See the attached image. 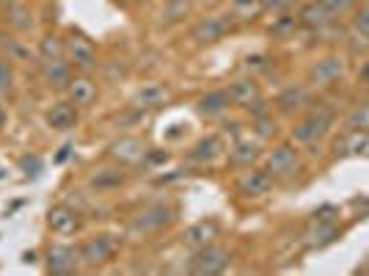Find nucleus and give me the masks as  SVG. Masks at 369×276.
I'll return each mask as SVG.
<instances>
[{"mask_svg":"<svg viewBox=\"0 0 369 276\" xmlns=\"http://www.w3.org/2000/svg\"><path fill=\"white\" fill-rule=\"evenodd\" d=\"M334 122H337L334 111L325 108V105H317L314 111H309V113L292 127V141L306 144V147H314V144H320V141L334 130Z\"/></svg>","mask_w":369,"mask_h":276,"instance_id":"f257e3e1","label":"nucleus"},{"mask_svg":"<svg viewBox=\"0 0 369 276\" xmlns=\"http://www.w3.org/2000/svg\"><path fill=\"white\" fill-rule=\"evenodd\" d=\"M229 266H231V255L223 246L209 243V246H204V249L196 252V257L187 263V271L198 276H215V274H223Z\"/></svg>","mask_w":369,"mask_h":276,"instance_id":"f03ea898","label":"nucleus"},{"mask_svg":"<svg viewBox=\"0 0 369 276\" xmlns=\"http://www.w3.org/2000/svg\"><path fill=\"white\" fill-rule=\"evenodd\" d=\"M174 221V208L169 205H152L146 210H141L133 221H130V235L144 238V235H155L163 227H169Z\"/></svg>","mask_w":369,"mask_h":276,"instance_id":"7ed1b4c3","label":"nucleus"},{"mask_svg":"<svg viewBox=\"0 0 369 276\" xmlns=\"http://www.w3.org/2000/svg\"><path fill=\"white\" fill-rule=\"evenodd\" d=\"M348 75V58L342 55H325L309 69V83L317 89H331Z\"/></svg>","mask_w":369,"mask_h":276,"instance_id":"20e7f679","label":"nucleus"},{"mask_svg":"<svg viewBox=\"0 0 369 276\" xmlns=\"http://www.w3.org/2000/svg\"><path fill=\"white\" fill-rule=\"evenodd\" d=\"M303 163H301V155L292 144H281L270 152L267 158V172L273 180H292L295 174H301Z\"/></svg>","mask_w":369,"mask_h":276,"instance_id":"39448f33","label":"nucleus"},{"mask_svg":"<svg viewBox=\"0 0 369 276\" xmlns=\"http://www.w3.org/2000/svg\"><path fill=\"white\" fill-rule=\"evenodd\" d=\"M231 28H234V19H231L229 14H212V17H204V19H198V22L193 25L190 39H193L196 44H215V42H220Z\"/></svg>","mask_w":369,"mask_h":276,"instance_id":"423d86ee","label":"nucleus"},{"mask_svg":"<svg viewBox=\"0 0 369 276\" xmlns=\"http://www.w3.org/2000/svg\"><path fill=\"white\" fill-rule=\"evenodd\" d=\"M273 188V177L267 169H254L248 166L240 177H237V191L245 196V199H262L267 196Z\"/></svg>","mask_w":369,"mask_h":276,"instance_id":"0eeeda50","label":"nucleus"},{"mask_svg":"<svg viewBox=\"0 0 369 276\" xmlns=\"http://www.w3.org/2000/svg\"><path fill=\"white\" fill-rule=\"evenodd\" d=\"M116 246H119V241H116L113 235H97V238H88V241L83 243L80 257H83L86 266L100 268V266H105V263L113 257Z\"/></svg>","mask_w":369,"mask_h":276,"instance_id":"6e6552de","label":"nucleus"},{"mask_svg":"<svg viewBox=\"0 0 369 276\" xmlns=\"http://www.w3.org/2000/svg\"><path fill=\"white\" fill-rule=\"evenodd\" d=\"M66 55H69V64H75V66L83 69V72H94V69L100 66L94 44H91L88 39H83V36H75V33H72V36L66 39Z\"/></svg>","mask_w":369,"mask_h":276,"instance_id":"1a4fd4ad","label":"nucleus"},{"mask_svg":"<svg viewBox=\"0 0 369 276\" xmlns=\"http://www.w3.org/2000/svg\"><path fill=\"white\" fill-rule=\"evenodd\" d=\"M80 263H83V257L72 246H53L47 252V271L50 274H61V276L75 274L80 268Z\"/></svg>","mask_w":369,"mask_h":276,"instance_id":"9d476101","label":"nucleus"},{"mask_svg":"<svg viewBox=\"0 0 369 276\" xmlns=\"http://www.w3.org/2000/svg\"><path fill=\"white\" fill-rule=\"evenodd\" d=\"M174 91L169 83H146L138 94H135V108L141 111H158V108H166L171 102Z\"/></svg>","mask_w":369,"mask_h":276,"instance_id":"9b49d317","label":"nucleus"},{"mask_svg":"<svg viewBox=\"0 0 369 276\" xmlns=\"http://www.w3.org/2000/svg\"><path fill=\"white\" fill-rule=\"evenodd\" d=\"M226 91H229L231 105H237V108H251L256 100H262L259 83H256L254 77H240V80H231Z\"/></svg>","mask_w":369,"mask_h":276,"instance_id":"f8f14e48","label":"nucleus"},{"mask_svg":"<svg viewBox=\"0 0 369 276\" xmlns=\"http://www.w3.org/2000/svg\"><path fill=\"white\" fill-rule=\"evenodd\" d=\"M108 155H111L116 163H122V166H133V163H138V160L146 155V149H144V144H141L138 138L124 136V138H119V141L111 144Z\"/></svg>","mask_w":369,"mask_h":276,"instance_id":"ddd939ff","label":"nucleus"},{"mask_svg":"<svg viewBox=\"0 0 369 276\" xmlns=\"http://www.w3.org/2000/svg\"><path fill=\"white\" fill-rule=\"evenodd\" d=\"M47 224L58 235H72L75 230H80V213L75 208H69V205H55L47 213Z\"/></svg>","mask_w":369,"mask_h":276,"instance_id":"4468645a","label":"nucleus"},{"mask_svg":"<svg viewBox=\"0 0 369 276\" xmlns=\"http://www.w3.org/2000/svg\"><path fill=\"white\" fill-rule=\"evenodd\" d=\"M218 224L209 219V221H198V224H193V227H187L182 235V243L187 249H204V246H209V243H215L218 241Z\"/></svg>","mask_w":369,"mask_h":276,"instance_id":"2eb2a0df","label":"nucleus"},{"mask_svg":"<svg viewBox=\"0 0 369 276\" xmlns=\"http://www.w3.org/2000/svg\"><path fill=\"white\" fill-rule=\"evenodd\" d=\"M298 19H301V28H309V30H323L334 22V17L325 11V6L320 0H309L301 6L298 11Z\"/></svg>","mask_w":369,"mask_h":276,"instance_id":"dca6fc26","label":"nucleus"},{"mask_svg":"<svg viewBox=\"0 0 369 276\" xmlns=\"http://www.w3.org/2000/svg\"><path fill=\"white\" fill-rule=\"evenodd\" d=\"M339 232H342V230H339L337 221H331V219H320L317 227H312V230L303 235V238H306L303 243H306L309 249H325V246H331V243L339 238Z\"/></svg>","mask_w":369,"mask_h":276,"instance_id":"f3484780","label":"nucleus"},{"mask_svg":"<svg viewBox=\"0 0 369 276\" xmlns=\"http://www.w3.org/2000/svg\"><path fill=\"white\" fill-rule=\"evenodd\" d=\"M259 158H262V141L243 138V141H237V144L229 149V160H231V166H237V169H248V166H254Z\"/></svg>","mask_w":369,"mask_h":276,"instance_id":"a211bd4d","label":"nucleus"},{"mask_svg":"<svg viewBox=\"0 0 369 276\" xmlns=\"http://www.w3.org/2000/svg\"><path fill=\"white\" fill-rule=\"evenodd\" d=\"M309 105V91L303 86H287L278 100H276V108L284 113V116H292V113H301L303 108Z\"/></svg>","mask_w":369,"mask_h":276,"instance_id":"6ab92c4d","label":"nucleus"},{"mask_svg":"<svg viewBox=\"0 0 369 276\" xmlns=\"http://www.w3.org/2000/svg\"><path fill=\"white\" fill-rule=\"evenodd\" d=\"M223 155V141H220V136H207V138H201L193 149H190V160L193 163H198V166H209V163H215L218 158Z\"/></svg>","mask_w":369,"mask_h":276,"instance_id":"aec40b11","label":"nucleus"},{"mask_svg":"<svg viewBox=\"0 0 369 276\" xmlns=\"http://www.w3.org/2000/svg\"><path fill=\"white\" fill-rule=\"evenodd\" d=\"M47 125L53 130H72L77 125V105H72V102H55L47 111Z\"/></svg>","mask_w":369,"mask_h":276,"instance_id":"412c9836","label":"nucleus"},{"mask_svg":"<svg viewBox=\"0 0 369 276\" xmlns=\"http://www.w3.org/2000/svg\"><path fill=\"white\" fill-rule=\"evenodd\" d=\"M44 80H47L50 89H69V83H72L69 61H64V58L44 61Z\"/></svg>","mask_w":369,"mask_h":276,"instance_id":"4be33fe9","label":"nucleus"},{"mask_svg":"<svg viewBox=\"0 0 369 276\" xmlns=\"http://www.w3.org/2000/svg\"><path fill=\"white\" fill-rule=\"evenodd\" d=\"M229 105H231L229 91L226 89H212L198 100V113L201 116H220V113H226Z\"/></svg>","mask_w":369,"mask_h":276,"instance_id":"5701e85b","label":"nucleus"},{"mask_svg":"<svg viewBox=\"0 0 369 276\" xmlns=\"http://www.w3.org/2000/svg\"><path fill=\"white\" fill-rule=\"evenodd\" d=\"M97 100V83L88 77H72L69 83V102L77 108H86Z\"/></svg>","mask_w":369,"mask_h":276,"instance_id":"b1692460","label":"nucleus"},{"mask_svg":"<svg viewBox=\"0 0 369 276\" xmlns=\"http://www.w3.org/2000/svg\"><path fill=\"white\" fill-rule=\"evenodd\" d=\"M265 14V3L262 0H234L231 6V17L237 22H254Z\"/></svg>","mask_w":369,"mask_h":276,"instance_id":"393cba45","label":"nucleus"},{"mask_svg":"<svg viewBox=\"0 0 369 276\" xmlns=\"http://www.w3.org/2000/svg\"><path fill=\"white\" fill-rule=\"evenodd\" d=\"M6 22H8L14 30H30V25H33L30 8L22 6V3H8V8H6Z\"/></svg>","mask_w":369,"mask_h":276,"instance_id":"a878e982","label":"nucleus"},{"mask_svg":"<svg viewBox=\"0 0 369 276\" xmlns=\"http://www.w3.org/2000/svg\"><path fill=\"white\" fill-rule=\"evenodd\" d=\"M298 28H301L298 14H295V17H292V14H281V17H276L273 25H270V36H276V39H292V36L298 33Z\"/></svg>","mask_w":369,"mask_h":276,"instance_id":"bb28decb","label":"nucleus"},{"mask_svg":"<svg viewBox=\"0 0 369 276\" xmlns=\"http://www.w3.org/2000/svg\"><path fill=\"white\" fill-rule=\"evenodd\" d=\"M0 44H3V50H6V55H8V61H30L33 58V53H30V47L22 42V39H17V36H0Z\"/></svg>","mask_w":369,"mask_h":276,"instance_id":"cd10ccee","label":"nucleus"},{"mask_svg":"<svg viewBox=\"0 0 369 276\" xmlns=\"http://www.w3.org/2000/svg\"><path fill=\"white\" fill-rule=\"evenodd\" d=\"M339 155H369V130H350Z\"/></svg>","mask_w":369,"mask_h":276,"instance_id":"c85d7f7f","label":"nucleus"},{"mask_svg":"<svg viewBox=\"0 0 369 276\" xmlns=\"http://www.w3.org/2000/svg\"><path fill=\"white\" fill-rule=\"evenodd\" d=\"M91 185L102 194V191H113V188H119V185H124V174L119 172V169H102V172H97L94 177H91Z\"/></svg>","mask_w":369,"mask_h":276,"instance_id":"c756f323","label":"nucleus"},{"mask_svg":"<svg viewBox=\"0 0 369 276\" xmlns=\"http://www.w3.org/2000/svg\"><path fill=\"white\" fill-rule=\"evenodd\" d=\"M39 55L41 61H53V58H64L66 55V42L58 36H44L39 44Z\"/></svg>","mask_w":369,"mask_h":276,"instance_id":"7c9ffc66","label":"nucleus"},{"mask_svg":"<svg viewBox=\"0 0 369 276\" xmlns=\"http://www.w3.org/2000/svg\"><path fill=\"white\" fill-rule=\"evenodd\" d=\"M348 130H369V102H359L350 108L348 119H345Z\"/></svg>","mask_w":369,"mask_h":276,"instance_id":"2f4dec72","label":"nucleus"},{"mask_svg":"<svg viewBox=\"0 0 369 276\" xmlns=\"http://www.w3.org/2000/svg\"><path fill=\"white\" fill-rule=\"evenodd\" d=\"M190 14V0H169L163 8V22H180Z\"/></svg>","mask_w":369,"mask_h":276,"instance_id":"473e14b6","label":"nucleus"},{"mask_svg":"<svg viewBox=\"0 0 369 276\" xmlns=\"http://www.w3.org/2000/svg\"><path fill=\"white\" fill-rule=\"evenodd\" d=\"M254 133H256V141H270L276 136L273 113L270 116H262V119H254Z\"/></svg>","mask_w":369,"mask_h":276,"instance_id":"72a5a7b5","label":"nucleus"},{"mask_svg":"<svg viewBox=\"0 0 369 276\" xmlns=\"http://www.w3.org/2000/svg\"><path fill=\"white\" fill-rule=\"evenodd\" d=\"M323 6H325V11L337 19V17H345V14H350L356 6H359V0H320Z\"/></svg>","mask_w":369,"mask_h":276,"instance_id":"f704fd0d","label":"nucleus"},{"mask_svg":"<svg viewBox=\"0 0 369 276\" xmlns=\"http://www.w3.org/2000/svg\"><path fill=\"white\" fill-rule=\"evenodd\" d=\"M11 89H14V69H11V64L0 61V97L11 94Z\"/></svg>","mask_w":369,"mask_h":276,"instance_id":"c9c22d12","label":"nucleus"},{"mask_svg":"<svg viewBox=\"0 0 369 276\" xmlns=\"http://www.w3.org/2000/svg\"><path fill=\"white\" fill-rule=\"evenodd\" d=\"M353 28L369 36V0L361 6V8H359V11H356V17H353Z\"/></svg>","mask_w":369,"mask_h":276,"instance_id":"e433bc0d","label":"nucleus"},{"mask_svg":"<svg viewBox=\"0 0 369 276\" xmlns=\"http://www.w3.org/2000/svg\"><path fill=\"white\" fill-rule=\"evenodd\" d=\"M19 166H22V172H25V174H39L41 160H39V155H25V158L19 160Z\"/></svg>","mask_w":369,"mask_h":276,"instance_id":"4c0bfd02","label":"nucleus"},{"mask_svg":"<svg viewBox=\"0 0 369 276\" xmlns=\"http://www.w3.org/2000/svg\"><path fill=\"white\" fill-rule=\"evenodd\" d=\"M245 66L248 69H270V58L267 55H248L245 58Z\"/></svg>","mask_w":369,"mask_h":276,"instance_id":"58836bf2","label":"nucleus"},{"mask_svg":"<svg viewBox=\"0 0 369 276\" xmlns=\"http://www.w3.org/2000/svg\"><path fill=\"white\" fill-rule=\"evenodd\" d=\"M265 3V11H287L295 0H262Z\"/></svg>","mask_w":369,"mask_h":276,"instance_id":"ea45409f","label":"nucleus"},{"mask_svg":"<svg viewBox=\"0 0 369 276\" xmlns=\"http://www.w3.org/2000/svg\"><path fill=\"white\" fill-rule=\"evenodd\" d=\"M359 77H361L364 83H369V64H364V66H361V75H359Z\"/></svg>","mask_w":369,"mask_h":276,"instance_id":"a19ab883","label":"nucleus"},{"mask_svg":"<svg viewBox=\"0 0 369 276\" xmlns=\"http://www.w3.org/2000/svg\"><path fill=\"white\" fill-rule=\"evenodd\" d=\"M3 122H6V113H3V108H0V127H3Z\"/></svg>","mask_w":369,"mask_h":276,"instance_id":"79ce46f5","label":"nucleus"},{"mask_svg":"<svg viewBox=\"0 0 369 276\" xmlns=\"http://www.w3.org/2000/svg\"><path fill=\"white\" fill-rule=\"evenodd\" d=\"M119 3H122V6H130V3H135V0H119Z\"/></svg>","mask_w":369,"mask_h":276,"instance_id":"37998d69","label":"nucleus"},{"mask_svg":"<svg viewBox=\"0 0 369 276\" xmlns=\"http://www.w3.org/2000/svg\"><path fill=\"white\" fill-rule=\"evenodd\" d=\"M3 3H8V0H0V6H3Z\"/></svg>","mask_w":369,"mask_h":276,"instance_id":"c03bdc74","label":"nucleus"}]
</instances>
